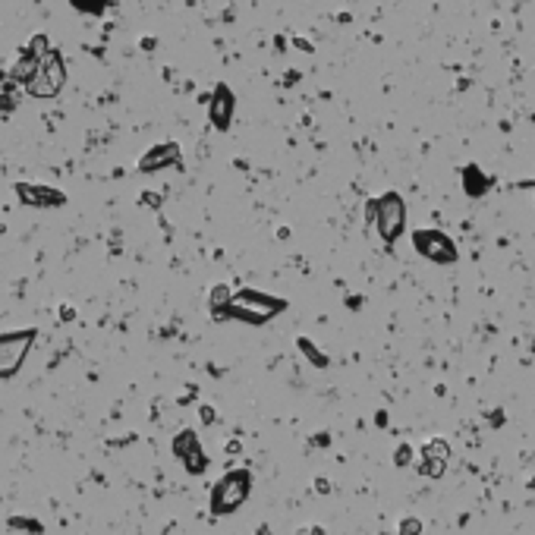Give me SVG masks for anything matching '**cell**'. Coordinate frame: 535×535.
Listing matches in <instances>:
<instances>
[{"instance_id": "cell-1", "label": "cell", "mask_w": 535, "mask_h": 535, "mask_svg": "<svg viewBox=\"0 0 535 535\" xmlns=\"http://www.w3.org/2000/svg\"><path fill=\"white\" fill-rule=\"evenodd\" d=\"M63 85H67V63H63L60 50H50L45 60L38 63V72L28 79L26 92L38 101H50L63 92Z\"/></svg>"}, {"instance_id": "cell-2", "label": "cell", "mask_w": 535, "mask_h": 535, "mask_svg": "<svg viewBox=\"0 0 535 535\" xmlns=\"http://www.w3.org/2000/svg\"><path fill=\"white\" fill-rule=\"evenodd\" d=\"M38 331L35 328H23V331H4L0 334V381L13 378L26 365V356L32 350Z\"/></svg>"}, {"instance_id": "cell-6", "label": "cell", "mask_w": 535, "mask_h": 535, "mask_svg": "<svg viewBox=\"0 0 535 535\" xmlns=\"http://www.w3.org/2000/svg\"><path fill=\"white\" fill-rule=\"evenodd\" d=\"M38 57H32L28 50H19V57H16V63L10 67V79L13 82H19V85H28V79L38 72Z\"/></svg>"}, {"instance_id": "cell-4", "label": "cell", "mask_w": 535, "mask_h": 535, "mask_svg": "<svg viewBox=\"0 0 535 535\" xmlns=\"http://www.w3.org/2000/svg\"><path fill=\"white\" fill-rule=\"evenodd\" d=\"M246 495V475H230V479H224L221 485L215 488V510L224 513V510H233L239 501H243Z\"/></svg>"}, {"instance_id": "cell-11", "label": "cell", "mask_w": 535, "mask_h": 535, "mask_svg": "<svg viewBox=\"0 0 535 535\" xmlns=\"http://www.w3.org/2000/svg\"><path fill=\"white\" fill-rule=\"evenodd\" d=\"M70 4H72V10H79V13H92V16H98V13L104 10L107 0H70Z\"/></svg>"}, {"instance_id": "cell-3", "label": "cell", "mask_w": 535, "mask_h": 535, "mask_svg": "<svg viewBox=\"0 0 535 535\" xmlns=\"http://www.w3.org/2000/svg\"><path fill=\"white\" fill-rule=\"evenodd\" d=\"M13 193H16V199L23 202L26 208H60V205H67V193L48 186V183L19 180V183H13Z\"/></svg>"}, {"instance_id": "cell-9", "label": "cell", "mask_w": 535, "mask_h": 535, "mask_svg": "<svg viewBox=\"0 0 535 535\" xmlns=\"http://www.w3.org/2000/svg\"><path fill=\"white\" fill-rule=\"evenodd\" d=\"M26 50H28V54H32V57H38V60H45V57H48L54 48H50V38H48L45 32H35L32 38H28Z\"/></svg>"}, {"instance_id": "cell-5", "label": "cell", "mask_w": 535, "mask_h": 535, "mask_svg": "<svg viewBox=\"0 0 535 535\" xmlns=\"http://www.w3.org/2000/svg\"><path fill=\"white\" fill-rule=\"evenodd\" d=\"M378 227H381V233H384V239H394L403 230V205L397 195H384V199H381Z\"/></svg>"}, {"instance_id": "cell-8", "label": "cell", "mask_w": 535, "mask_h": 535, "mask_svg": "<svg viewBox=\"0 0 535 535\" xmlns=\"http://www.w3.org/2000/svg\"><path fill=\"white\" fill-rule=\"evenodd\" d=\"M177 453H180L183 460H186L193 472H199L202 457H199V447H195V438H193V435H180V438H177Z\"/></svg>"}, {"instance_id": "cell-12", "label": "cell", "mask_w": 535, "mask_h": 535, "mask_svg": "<svg viewBox=\"0 0 535 535\" xmlns=\"http://www.w3.org/2000/svg\"><path fill=\"white\" fill-rule=\"evenodd\" d=\"M6 82H10V70H0V89H4Z\"/></svg>"}, {"instance_id": "cell-13", "label": "cell", "mask_w": 535, "mask_h": 535, "mask_svg": "<svg viewBox=\"0 0 535 535\" xmlns=\"http://www.w3.org/2000/svg\"><path fill=\"white\" fill-rule=\"evenodd\" d=\"M72 315H76V312H72V309H67V306H63V309H60V318H63V321H70Z\"/></svg>"}, {"instance_id": "cell-7", "label": "cell", "mask_w": 535, "mask_h": 535, "mask_svg": "<svg viewBox=\"0 0 535 535\" xmlns=\"http://www.w3.org/2000/svg\"><path fill=\"white\" fill-rule=\"evenodd\" d=\"M173 158H177V145H158V148H151L148 155L139 161V167H142V171H158V167L171 164Z\"/></svg>"}, {"instance_id": "cell-10", "label": "cell", "mask_w": 535, "mask_h": 535, "mask_svg": "<svg viewBox=\"0 0 535 535\" xmlns=\"http://www.w3.org/2000/svg\"><path fill=\"white\" fill-rule=\"evenodd\" d=\"M16 107H19V89L16 92H13V89H0V117L16 114Z\"/></svg>"}]
</instances>
